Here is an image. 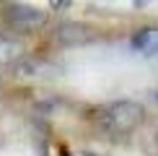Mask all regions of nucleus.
I'll use <instances>...</instances> for the list:
<instances>
[{"label":"nucleus","instance_id":"39448f33","mask_svg":"<svg viewBox=\"0 0 158 156\" xmlns=\"http://www.w3.org/2000/svg\"><path fill=\"white\" fill-rule=\"evenodd\" d=\"M85 37H88V34H85V29H83V26H78V24L62 26V29L57 31V39H60V42H83Z\"/></svg>","mask_w":158,"mask_h":156},{"label":"nucleus","instance_id":"7ed1b4c3","mask_svg":"<svg viewBox=\"0 0 158 156\" xmlns=\"http://www.w3.org/2000/svg\"><path fill=\"white\" fill-rule=\"evenodd\" d=\"M132 47L145 55H158V26H145V29L135 31Z\"/></svg>","mask_w":158,"mask_h":156},{"label":"nucleus","instance_id":"0eeeda50","mask_svg":"<svg viewBox=\"0 0 158 156\" xmlns=\"http://www.w3.org/2000/svg\"><path fill=\"white\" fill-rule=\"evenodd\" d=\"M49 5L55 11H65V8H70V0H49Z\"/></svg>","mask_w":158,"mask_h":156},{"label":"nucleus","instance_id":"423d86ee","mask_svg":"<svg viewBox=\"0 0 158 156\" xmlns=\"http://www.w3.org/2000/svg\"><path fill=\"white\" fill-rule=\"evenodd\" d=\"M13 70H16V76H21V78H31V76L39 73V65L34 60H21V57H18V60L13 63Z\"/></svg>","mask_w":158,"mask_h":156},{"label":"nucleus","instance_id":"f03ea898","mask_svg":"<svg viewBox=\"0 0 158 156\" xmlns=\"http://www.w3.org/2000/svg\"><path fill=\"white\" fill-rule=\"evenodd\" d=\"M8 21L21 29H34V26L44 24V11L31 8V5H13L8 8Z\"/></svg>","mask_w":158,"mask_h":156},{"label":"nucleus","instance_id":"20e7f679","mask_svg":"<svg viewBox=\"0 0 158 156\" xmlns=\"http://www.w3.org/2000/svg\"><path fill=\"white\" fill-rule=\"evenodd\" d=\"M21 42H16V39H10V37H0V65H10V63H16L18 57H21Z\"/></svg>","mask_w":158,"mask_h":156},{"label":"nucleus","instance_id":"6e6552de","mask_svg":"<svg viewBox=\"0 0 158 156\" xmlns=\"http://www.w3.org/2000/svg\"><path fill=\"white\" fill-rule=\"evenodd\" d=\"M156 99H158V91H156Z\"/></svg>","mask_w":158,"mask_h":156},{"label":"nucleus","instance_id":"f257e3e1","mask_svg":"<svg viewBox=\"0 0 158 156\" xmlns=\"http://www.w3.org/2000/svg\"><path fill=\"white\" fill-rule=\"evenodd\" d=\"M140 117H143L140 104H135V102H111V104H106V107H101L96 112V122L106 133L119 135V133L132 130L140 122Z\"/></svg>","mask_w":158,"mask_h":156}]
</instances>
